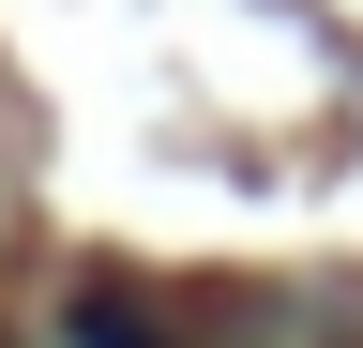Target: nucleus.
I'll list each match as a JSON object with an SVG mask.
<instances>
[{
	"mask_svg": "<svg viewBox=\"0 0 363 348\" xmlns=\"http://www.w3.org/2000/svg\"><path fill=\"white\" fill-rule=\"evenodd\" d=\"M61 348H167V333L136 318L121 288H76V303H61Z\"/></svg>",
	"mask_w": 363,
	"mask_h": 348,
	"instance_id": "f257e3e1",
	"label": "nucleus"
}]
</instances>
